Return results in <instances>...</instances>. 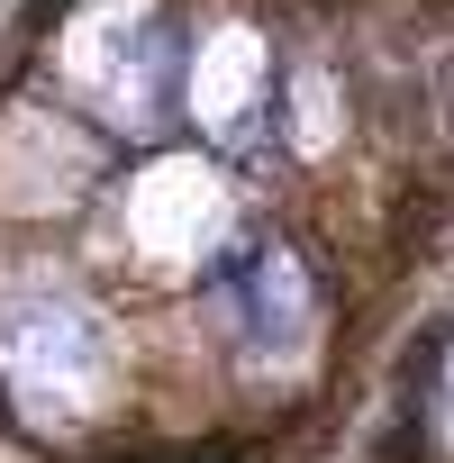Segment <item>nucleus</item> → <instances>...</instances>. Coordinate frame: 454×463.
<instances>
[{
	"instance_id": "f257e3e1",
	"label": "nucleus",
	"mask_w": 454,
	"mask_h": 463,
	"mask_svg": "<svg viewBox=\"0 0 454 463\" xmlns=\"http://www.w3.org/2000/svg\"><path fill=\"white\" fill-rule=\"evenodd\" d=\"M436 227H445V191H436V182H409V191H400V209H391V255L427 246Z\"/></svg>"
},
{
	"instance_id": "f03ea898",
	"label": "nucleus",
	"mask_w": 454,
	"mask_h": 463,
	"mask_svg": "<svg viewBox=\"0 0 454 463\" xmlns=\"http://www.w3.org/2000/svg\"><path fill=\"white\" fill-rule=\"evenodd\" d=\"M445 118H454V55H445Z\"/></svg>"
},
{
	"instance_id": "7ed1b4c3",
	"label": "nucleus",
	"mask_w": 454,
	"mask_h": 463,
	"mask_svg": "<svg viewBox=\"0 0 454 463\" xmlns=\"http://www.w3.org/2000/svg\"><path fill=\"white\" fill-rule=\"evenodd\" d=\"M0 427H10V391H0Z\"/></svg>"
},
{
	"instance_id": "20e7f679",
	"label": "nucleus",
	"mask_w": 454,
	"mask_h": 463,
	"mask_svg": "<svg viewBox=\"0 0 454 463\" xmlns=\"http://www.w3.org/2000/svg\"><path fill=\"white\" fill-rule=\"evenodd\" d=\"M327 10H336V0H327Z\"/></svg>"
}]
</instances>
